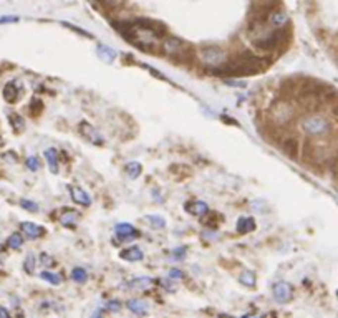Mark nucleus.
<instances>
[{
  "mask_svg": "<svg viewBox=\"0 0 338 318\" xmlns=\"http://www.w3.org/2000/svg\"><path fill=\"white\" fill-rule=\"evenodd\" d=\"M145 221H146L151 227H154V229H164V227H166L164 217H161V216H146V217H145Z\"/></svg>",
  "mask_w": 338,
  "mask_h": 318,
  "instance_id": "c85d7f7f",
  "label": "nucleus"
},
{
  "mask_svg": "<svg viewBox=\"0 0 338 318\" xmlns=\"http://www.w3.org/2000/svg\"><path fill=\"white\" fill-rule=\"evenodd\" d=\"M285 39H287L285 30H272L267 33H260L259 37L252 40V44L259 51H274Z\"/></svg>",
  "mask_w": 338,
  "mask_h": 318,
  "instance_id": "39448f33",
  "label": "nucleus"
},
{
  "mask_svg": "<svg viewBox=\"0 0 338 318\" xmlns=\"http://www.w3.org/2000/svg\"><path fill=\"white\" fill-rule=\"evenodd\" d=\"M78 133L85 137V139L90 141V143L95 144V146H101L104 143V137L101 136V133H99L97 128L87 120L78 123Z\"/></svg>",
  "mask_w": 338,
  "mask_h": 318,
  "instance_id": "6e6552de",
  "label": "nucleus"
},
{
  "mask_svg": "<svg viewBox=\"0 0 338 318\" xmlns=\"http://www.w3.org/2000/svg\"><path fill=\"white\" fill-rule=\"evenodd\" d=\"M68 191H70V196H71V201L77 202L78 206H83V207H88L90 204H92V197L88 196L87 192L83 191L80 186H68Z\"/></svg>",
  "mask_w": 338,
  "mask_h": 318,
  "instance_id": "4468645a",
  "label": "nucleus"
},
{
  "mask_svg": "<svg viewBox=\"0 0 338 318\" xmlns=\"http://www.w3.org/2000/svg\"><path fill=\"white\" fill-rule=\"evenodd\" d=\"M179 278H183V272H181V270H176V269L171 270L169 275H168V280H169V282H178Z\"/></svg>",
  "mask_w": 338,
  "mask_h": 318,
  "instance_id": "f704fd0d",
  "label": "nucleus"
},
{
  "mask_svg": "<svg viewBox=\"0 0 338 318\" xmlns=\"http://www.w3.org/2000/svg\"><path fill=\"white\" fill-rule=\"evenodd\" d=\"M2 143H3V141H2V137H0V146H2Z\"/></svg>",
  "mask_w": 338,
  "mask_h": 318,
  "instance_id": "a18cd8bd",
  "label": "nucleus"
},
{
  "mask_svg": "<svg viewBox=\"0 0 338 318\" xmlns=\"http://www.w3.org/2000/svg\"><path fill=\"white\" fill-rule=\"evenodd\" d=\"M92 318H101V310H97V312H95L93 315H92Z\"/></svg>",
  "mask_w": 338,
  "mask_h": 318,
  "instance_id": "a19ab883",
  "label": "nucleus"
},
{
  "mask_svg": "<svg viewBox=\"0 0 338 318\" xmlns=\"http://www.w3.org/2000/svg\"><path fill=\"white\" fill-rule=\"evenodd\" d=\"M197 60L204 66H212V68H222L227 63L226 51L217 45H204L197 50Z\"/></svg>",
  "mask_w": 338,
  "mask_h": 318,
  "instance_id": "7ed1b4c3",
  "label": "nucleus"
},
{
  "mask_svg": "<svg viewBox=\"0 0 338 318\" xmlns=\"http://www.w3.org/2000/svg\"><path fill=\"white\" fill-rule=\"evenodd\" d=\"M20 206H22L23 209H25V211H28V212H39V211H40L39 204L33 202V201H28V199H22V201H20Z\"/></svg>",
  "mask_w": 338,
  "mask_h": 318,
  "instance_id": "7c9ffc66",
  "label": "nucleus"
},
{
  "mask_svg": "<svg viewBox=\"0 0 338 318\" xmlns=\"http://www.w3.org/2000/svg\"><path fill=\"white\" fill-rule=\"evenodd\" d=\"M302 130L307 133L308 136H325L328 131H330V123L325 120L323 116L318 115H310L302 120Z\"/></svg>",
  "mask_w": 338,
  "mask_h": 318,
  "instance_id": "423d86ee",
  "label": "nucleus"
},
{
  "mask_svg": "<svg viewBox=\"0 0 338 318\" xmlns=\"http://www.w3.org/2000/svg\"><path fill=\"white\" fill-rule=\"evenodd\" d=\"M227 85H231V87H245L244 82H231V80H227L226 82Z\"/></svg>",
  "mask_w": 338,
  "mask_h": 318,
  "instance_id": "ea45409f",
  "label": "nucleus"
},
{
  "mask_svg": "<svg viewBox=\"0 0 338 318\" xmlns=\"http://www.w3.org/2000/svg\"><path fill=\"white\" fill-rule=\"evenodd\" d=\"M45 159H47V164H48L50 168V173L53 174H58V154H56V149L55 148H48L45 149Z\"/></svg>",
  "mask_w": 338,
  "mask_h": 318,
  "instance_id": "412c9836",
  "label": "nucleus"
},
{
  "mask_svg": "<svg viewBox=\"0 0 338 318\" xmlns=\"http://www.w3.org/2000/svg\"><path fill=\"white\" fill-rule=\"evenodd\" d=\"M188 48H189V45L181 39H176V37H166V39L161 42V50H163L168 56L169 55L183 56V55H186V50Z\"/></svg>",
  "mask_w": 338,
  "mask_h": 318,
  "instance_id": "0eeeda50",
  "label": "nucleus"
},
{
  "mask_svg": "<svg viewBox=\"0 0 338 318\" xmlns=\"http://www.w3.org/2000/svg\"><path fill=\"white\" fill-rule=\"evenodd\" d=\"M267 61L260 56H255L252 53H241L227 61L221 68V73L224 75H237V77H245V75H255L265 70Z\"/></svg>",
  "mask_w": 338,
  "mask_h": 318,
  "instance_id": "f03ea898",
  "label": "nucleus"
},
{
  "mask_svg": "<svg viewBox=\"0 0 338 318\" xmlns=\"http://www.w3.org/2000/svg\"><path fill=\"white\" fill-rule=\"evenodd\" d=\"M13 22H18L17 17H0V23H13Z\"/></svg>",
  "mask_w": 338,
  "mask_h": 318,
  "instance_id": "4c0bfd02",
  "label": "nucleus"
},
{
  "mask_svg": "<svg viewBox=\"0 0 338 318\" xmlns=\"http://www.w3.org/2000/svg\"><path fill=\"white\" fill-rule=\"evenodd\" d=\"M184 211L188 212V214L191 216H196V217H202V216H207L209 212V206L204 201H197V199H191V201H188L184 204Z\"/></svg>",
  "mask_w": 338,
  "mask_h": 318,
  "instance_id": "9b49d317",
  "label": "nucleus"
},
{
  "mask_svg": "<svg viewBox=\"0 0 338 318\" xmlns=\"http://www.w3.org/2000/svg\"><path fill=\"white\" fill-rule=\"evenodd\" d=\"M25 164H27V168L30 169V171H39L40 169L39 158H35V156H30V158H27Z\"/></svg>",
  "mask_w": 338,
  "mask_h": 318,
  "instance_id": "72a5a7b5",
  "label": "nucleus"
},
{
  "mask_svg": "<svg viewBox=\"0 0 338 318\" xmlns=\"http://www.w3.org/2000/svg\"><path fill=\"white\" fill-rule=\"evenodd\" d=\"M106 308H108L109 312H113V313H115V312H120V310H121V303L118 302V300H109V302L106 303Z\"/></svg>",
  "mask_w": 338,
  "mask_h": 318,
  "instance_id": "c9c22d12",
  "label": "nucleus"
},
{
  "mask_svg": "<svg viewBox=\"0 0 338 318\" xmlns=\"http://www.w3.org/2000/svg\"><path fill=\"white\" fill-rule=\"evenodd\" d=\"M265 22L274 27V30H284V27L289 23V15L284 10H270Z\"/></svg>",
  "mask_w": 338,
  "mask_h": 318,
  "instance_id": "f8f14e48",
  "label": "nucleus"
},
{
  "mask_svg": "<svg viewBox=\"0 0 338 318\" xmlns=\"http://www.w3.org/2000/svg\"><path fill=\"white\" fill-rule=\"evenodd\" d=\"M242 318H264V315H244Z\"/></svg>",
  "mask_w": 338,
  "mask_h": 318,
  "instance_id": "79ce46f5",
  "label": "nucleus"
},
{
  "mask_svg": "<svg viewBox=\"0 0 338 318\" xmlns=\"http://www.w3.org/2000/svg\"><path fill=\"white\" fill-rule=\"evenodd\" d=\"M120 257L123 260H126V262H140L145 257V254H143L140 247L133 245V247H128V249H123L120 252Z\"/></svg>",
  "mask_w": 338,
  "mask_h": 318,
  "instance_id": "6ab92c4d",
  "label": "nucleus"
},
{
  "mask_svg": "<svg viewBox=\"0 0 338 318\" xmlns=\"http://www.w3.org/2000/svg\"><path fill=\"white\" fill-rule=\"evenodd\" d=\"M0 318H12V317H10V313H8V310H7V308L0 307Z\"/></svg>",
  "mask_w": 338,
  "mask_h": 318,
  "instance_id": "58836bf2",
  "label": "nucleus"
},
{
  "mask_svg": "<svg viewBox=\"0 0 338 318\" xmlns=\"http://www.w3.org/2000/svg\"><path fill=\"white\" fill-rule=\"evenodd\" d=\"M20 94H22V90L18 88L17 82L7 83L5 88H3V99H5L7 103H17L18 98H20Z\"/></svg>",
  "mask_w": 338,
  "mask_h": 318,
  "instance_id": "a211bd4d",
  "label": "nucleus"
},
{
  "mask_svg": "<svg viewBox=\"0 0 338 318\" xmlns=\"http://www.w3.org/2000/svg\"><path fill=\"white\" fill-rule=\"evenodd\" d=\"M97 53H98V58L103 60L104 63H111V61L116 58V50H113L111 46H108V45H98Z\"/></svg>",
  "mask_w": 338,
  "mask_h": 318,
  "instance_id": "4be33fe9",
  "label": "nucleus"
},
{
  "mask_svg": "<svg viewBox=\"0 0 338 318\" xmlns=\"http://www.w3.org/2000/svg\"><path fill=\"white\" fill-rule=\"evenodd\" d=\"M40 278L45 280V282L51 283V285H60V283H61V275L50 272V270H44V272L40 273Z\"/></svg>",
  "mask_w": 338,
  "mask_h": 318,
  "instance_id": "cd10ccee",
  "label": "nucleus"
},
{
  "mask_svg": "<svg viewBox=\"0 0 338 318\" xmlns=\"http://www.w3.org/2000/svg\"><path fill=\"white\" fill-rule=\"evenodd\" d=\"M71 280L73 282H77V283H85L88 280V273H87V270L82 269V267H75L73 270H71Z\"/></svg>",
  "mask_w": 338,
  "mask_h": 318,
  "instance_id": "bb28decb",
  "label": "nucleus"
},
{
  "mask_svg": "<svg viewBox=\"0 0 338 318\" xmlns=\"http://www.w3.org/2000/svg\"><path fill=\"white\" fill-rule=\"evenodd\" d=\"M333 171H335V173H337V176H338V159L335 161V166H333Z\"/></svg>",
  "mask_w": 338,
  "mask_h": 318,
  "instance_id": "37998d69",
  "label": "nucleus"
},
{
  "mask_svg": "<svg viewBox=\"0 0 338 318\" xmlns=\"http://www.w3.org/2000/svg\"><path fill=\"white\" fill-rule=\"evenodd\" d=\"M222 318H231V317H222Z\"/></svg>",
  "mask_w": 338,
  "mask_h": 318,
  "instance_id": "de8ad7c7",
  "label": "nucleus"
},
{
  "mask_svg": "<svg viewBox=\"0 0 338 318\" xmlns=\"http://www.w3.org/2000/svg\"><path fill=\"white\" fill-rule=\"evenodd\" d=\"M115 232H116V235L120 237V240H131L140 235V232L135 229V226L128 224V222H120V224H116Z\"/></svg>",
  "mask_w": 338,
  "mask_h": 318,
  "instance_id": "ddd939ff",
  "label": "nucleus"
},
{
  "mask_svg": "<svg viewBox=\"0 0 338 318\" xmlns=\"http://www.w3.org/2000/svg\"><path fill=\"white\" fill-rule=\"evenodd\" d=\"M17 318H25V317H22V315H20V317H17Z\"/></svg>",
  "mask_w": 338,
  "mask_h": 318,
  "instance_id": "49530a36",
  "label": "nucleus"
},
{
  "mask_svg": "<svg viewBox=\"0 0 338 318\" xmlns=\"http://www.w3.org/2000/svg\"><path fill=\"white\" fill-rule=\"evenodd\" d=\"M40 262H42V265H44V267H50V269H53L55 265H56L55 259L51 257V255L47 254V252H44V254L40 255Z\"/></svg>",
  "mask_w": 338,
  "mask_h": 318,
  "instance_id": "473e14b6",
  "label": "nucleus"
},
{
  "mask_svg": "<svg viewBox=\"0 0 338 318\" xmlns=\"http://www.w3.org/2000/svg\"><path fill=\"white\" fill-rule=\"evenodd\" d=\"M125 173L130 179H138L143 173V166L138 161H131L125 166Z\"/></svg>",
  "mask_w": 338,
  "mask_h": 318,
  "instance_id": "b1692460",
  "label": "nucleus"
},
{
  "mask_svg": "<svg viewBox=\"0 0 338 318\" xmlns=\"http://www.w3.org/2000/svg\"><path fill=\"white\" fill-rule=\"evenodd\" d=\"M153 283H154V280L151 277H136V278L130 280V282H126V287L135 292H145L147 288L153 287Z\"/></svg>",
  "mask_w": 338,
  "mask_h": 318,
  "instance_id": "f3484780",
  "label": "nucleus"
},
{
  "mask_svg": "<svg viewBox=\"0 0 338 318\" xmlns=\"http://www.w3.org/2000/svg\"><path fill=\"white\" fill-rule=\"evenodd\" d=\"M237 232L239 234H249L255 229V221L252 219V217H241L239 221H237Z\"/></svg>",
  "mask_w": 338,
  "mask_h": 318,
  "instance_id": "5701e85b",
  "label": "nucleus"
},
{
  "mask_svg": "<svg viewBox=\"0 0 338 318\" xmlns=\"http://www.w3.org/2000/svg\"><path fill=\"white\" fill-rule=\"evenodd\" d=\"M239 282L242 283V285H245V287H255V273L252 272V270H244L241 275H239Z\"/></svg>",
  "mask_w": 338,
  "mask_h": 318,
  "instance_id": "393cba45",
  "label": "nucleus"
},
{
  "mask_svg": "<svg viewBox=\"0 0 338 318\" xmlns=\"http://www.w3.org/2000/svg\"><path fill=\"white\" fill-rule=\"evenodd\" d=\"M293 297V287L287 282H277L274 285V298L279 303H287Z\"/></svg>",
  "mask_w": 338,
  "mask_h": 318,
  "instance_id": "9d476101",
  "label": "nucleus"
},
{
  "mask_svg": "<svg viewBox=\"0 0 338 318\" xmlns=\"http://www.w3.org/2000/svg\"><path fill=\"white\" fill-rule=\"evenodd\" d=\"M20 229L23 232V235L28 239H40L45 235V229L39 224H33V222H22Z\"/></svg>",
  "mask_w": 338,
  "mask_h": 318,
  "instance_id": "2eb2a0df",
  "label": "nucleus"
},
{
  "mask_svg": "<svg viewBox=\"0 0 338 318\" xmlns=\"http://www.w3.org/2000/svg\"><path fill=\"white\" fill-rule=\"evenodd\" d=\"M269 116L274 125L285 126L295 118V108L287 101V99L280 98L275 103H272V106L269 108Z\"/></svg>",
  "mask_w": 338,
  "mask_h": 318,
  "instance_id": "20e7f679",
  "label": "nucleus"
},
{
  "mask_svg": "<svg viewBox=\"0 0 338 318\" xmlns=\"http://www.w3.org/2000/svg\"><path fill=\"white\" fill-rule=\"evenodd\" d=\"M126 307H128V310L133 312L135 315H146V313L149 312L147 302L141 300V298H131V300L126 302Z\"/></svg>",
  "mask_w": 338,
  "mask_h": 318,
  "instance_id": "aec40b11",
  "label": "nucleus"
},
{
  "mask_svg": "<svg viewBox=\"0 0 338 318\" xmlns=\"http://www.w3.org/2000/svg\"><path fill=\"white\" fill-rule=\"evenodd\" d=\"M173 255H174L176 259H183L184 255H186V249H184V247H183V249L179 247V249H176V250H174V254H173Z\"/></svg>",
  "mask_w": 338,
  "mask_h": 318,
  "instance_id": "e433bc0d",
  "label": "nucleus"
},
{
  "mask_svg": "<svg viewBox=\"0 0 338 318\" xmlns=\"http://www.w3.org/2000/svg\"><path fill=\"white\" fill-rule=\"evenodd\" d=\"M125 27H118L128 42L138 46L140 50L149 55H154L161 50V35L166 32L164 27L151 20H136L121 23Z\"/></svg>",
  "mask_w": 338,
  "mask_h": 318,
  "instance_id": "f257e3e1",
  "label": "nucleus"
},
{
  "mask_svg": "<svg viewBox=\"0 0 338 318\" xmlns=\"http://www.w3.org/2000/svg\"><path fill=\"white\" fill-rule=\"evenodd\" d=\"M333 113H335V115L338 116V104H337V106H335V108H333Z\"/></svg>",
  "mask_w": 338,
  "mask_h": 318,
  "instance_id": "c03bdc74",
  "label": "nucleus"
},
{
  "mask_svg": "<svg viewBox=\"0 0 338 318\" xmlns=\"http://www.w3.org/2000/svg\"><path fill=\"white\" fill-rule=\"evenodd\" d=\"M280 149H282V153L287 156L290 159H298L300 156V141L297 136L293 135H287L284 137L282 141H280Z\"/></svg>",
  "mask_w": 338,
  "mask_h": 318,
  "instance_id": "1a4fd4ad",
  "label": "nucleus"
},
{
  "mask_svg": "<svg viewBox=\"0 0 338 318\" xmlns=\"http://www.w3.org/2000/svg\"><path fill=\"white\" fill-rule=\"evenodd\" d=\"M8 121H10V126H12V130L15 131V133H20L25 130V121H23V118L20 115H10L8 116Z\"/></svg>",
  "mask_w": 338,
  "mask_h": 318,
  "instance_id": "a878e982",
  "label": "nucleus"
},
{
  "mask_svg": "<svg viewBox=\"0 0 338 318\" xmlns=\"http://www.w3.org/2000/svg\"><path fill=\"white\" fill-rule=\"evenodd\" d=\"M78 221H80V214H78V211H75V209L65 207L63 211L60 212V222L63 227H75L78 224Z\"/></svg>",
  "mask_w": 338,
  "mask_h": 318,
  "instance_id": "dca6fc26",
  "label": "nucleus"
},
{
  "mask_svg": "<svg viewBox=\"0 0 338 318\" xmlns=\"http://www.w3.org/2000/svg\"><path fill=\"white\" fill-rule=\"evenodd\" d=\"M23 269H25L27 273H33V272H35V257H33V254H28L27 255L25 264H23Z\"/></svg>",
  "mask_w": 338,
  "mask_h": 318,
  "instance_id": "2f4dec72",
  "label": "nucleus"
},
{
  "mask_svg": "<svg viewBox=\"0 0 338 318\" xmlns=\"http://www.w3.org/2000/svg\"><path fill=\"white\" fill-rule=\"evenodd\" d=\"M22 244H23V235L20 234V232H13V234L8 237V240H7V245L10 247V249H13V250L20 249Z\"/></svg>",
  "mask_w": 338,
  "mask_h": 318,
  "instance_id": "c756f323",
  "label": "nucleus"
}]
</instances>
